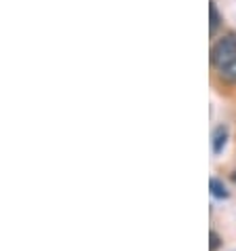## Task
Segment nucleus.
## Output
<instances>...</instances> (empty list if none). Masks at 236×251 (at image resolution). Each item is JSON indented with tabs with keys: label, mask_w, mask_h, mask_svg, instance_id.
<instances>
[{
	"label": "nucleus",
	"mask_w": 236,
	"mask_h": 251,
	"mask_svg": "<svg viewBox=\"0 0 236 251\" xmlns=\"http://www.w3.org/2000/svg\"><path fill=\"white\" fill-rule=\"evenodd\" d=\"M236 59V34H226L224 38H219L217 43L213 45L211 49V64L217 66L219 70L232 64V61Z\"/></svg>",
	"instance_id": "1"
},
{
	"label": "nucleus",
	"mask_w": 236,
	"mask_h": 251,
	"mask_svg": "<svg viewBox=\"0 0 236 251\" xmlns=\"http://www.w3.org/2000/svg\"><path fill=\"white\" fill-rule=\"evenodd\" d=\"M226 142H228V129L226 127H217L213 131V152L215 154H219V152L224 150Z\"/></svg>",
	"instance_id": "2"
},
{
	"label": "nucleus",
	"mask_w": 236,
	"mask_h": 251,
	"mask_svg": "<svg viewBox=\"0 0 236 251\" xmlns=\"http://www.w3.org/2000/svg\"><path fill=\"white\" fill-rule=\"evenodd\" d=\"M209 190H211V194H213L215 199H228V197H230L228 188H226L224 182H221V179H217V177H211V179H209Z\"/></svg>",
	"instance_id": "3"
},
{
	"label": "nucleus",
	"mask_w": 236,
	"mask_h": 251,
	"mask_svg": "<svg viewBox=\"0 0 236 251\" xmlns=\"http://www.w3.org/2000/svg\"><path fill=\"white\" fill-rule=\"evenodd\" d=\"M221 78L228 80V82H236V59L232 61V64L221 68Z\"/></svg>",
	"instance_id": "4"
},
{
	"label": "nucleus",
	"mask_w": 236,
	"mask_h": 251,
	"mask_svg": "<svg viewBox=\"0 0 236 251\" xmlns=\"http://www.w3.org/2000/svg\"><path fill=\"white\" fill-rule=\"evenodd\" d=\"M209 15H211V34H215V30H217V25H219V22H221V17H219L217 6H215L213 0L209 2Z\"/></svg>",
	"instance_id": "5"
},
{
	"label": "nucleus",
	"mask_w": 236,
	"mask_h": 251,
	"mask_svg": "<svg viewBox=\"0 0 236 251\" xmlns=\"http://www.w3.org/2000/svg\"><path fill=\"white\" fill-rule=\"evenodd\" d=\"M209 239H211V243H209V251H217V247L221 245L219 234L215 232V230H211V232H209Z\"/></svg>",
	"instance_id": "6"
},
{
	"label": "nucleus",
	"mask_w": 236,
	"mask_h": 251,
	"mask_svg": "<svg viewBox=\"0 0 236 251\" xmlns=\"http://www.w3.org/2000/svg\"><path fill=\"white\" fill-rule=\"evenodd\" d=\"M232 179H234V182H236V173H234V176H232Z\"/></svg>",
	"instance_id": "7"
}]
</instances>
